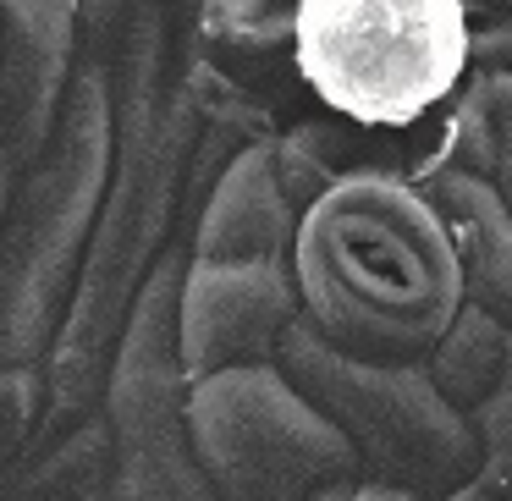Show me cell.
<instances>
[{
	"mask_svg": "<svg viewBox=\"0 0 512 501\" xmlns=\"http://www.w3.org/2000/svg\"><path fill=\"white\" fill-rule=\"evenodd\" d=\"M12 149H6V127H0V232H6V215H12Z\"/></svg>",
	"mask_w": 512,
	"mask_h": 501,
	"instance_id": "obj_14",
	"label": "cell"
},
{
	"mask_svg": "<svg viewBox=\"0 0 512 501\" xmlns=\"http://www.w3.org/2000/svg\"><path fill=\"white\" fill-rule=\"evenodd\" d=\"M468 419H474V435H479V468L446 501H512V353H507L496 391Z\"/></svg>",
	"mask_w": 512,
	"mask_h": 501,
	"instance_id": "obj_12",
	"label": "cell"
},
{
	"mask_svg": "<svg viewBox=\"0 0 512 501\" xmlns=\"http://www.w3.org/2000/svg\"><path fill=\"white\" fill-rule=\"evenodd\" d=\"M358 501H364V496H358Z\"/></svg>",
	"mask_w": 512,
	"mask_h": 501,
	"instance_id": "obj_16",
	"label": "cell"
},
{
	"mask_svg": "<svg viewBox=\"0 0 512 501\" xmlns=\"http://www.w3.org/2000/svg\"><path fill=\"white\" fill-rule=\"evenodd\" d=\"M507 353H512L507 325L490 320L485 309H474V303H463L457 320L441 331V342L419 358V369L435 380V391H441L457 413H474L479 402L496 391L501 369H507Z\"/></svg>",
	"mask_w": 512,
	"mask_h": 501,
	"instance_id": "obj_11",
	"label": "cell"
},
{
	"mask_svg": "<svg viewBox=\"0 0 512 501\" xmlns=\"http://www.w3.org/2000/svg\"><path fill=\"white\" fill-rule=\"evenodd\" d=\"M276 369L353 446L364 501H446L474 479V419L457 413L419 364L342 353L309 320H298L281 336Z\"/></svg>",
	"mask_w": 512,
	"mask_h": 501,
	"instance_id": "obj_3",
	"label": "cell"
},
{
	"mask_svg": "<svg viewBox=\"0 0 512 501\" xmlns=\"http://www.w3.org/2000/svg\"><path fill=\"white\" fill-rule=\"evenodd\" d=\"M303 320L292 265L254 259H188L177 292V353L182 375L210 380L221 369L276 364L281 336Z\"/></svg>",
	"mask_w": 512,
	"mask_h": 501,
	"instance_id": "obj_6",
	"label": "cell"
},
{
	"mask_svg": "<svg viewBox=\"0 0 512 501\" xmlns=\"http://www.w3.org/2000/svg\"><path fill=\"white\" fill-rule=\"evenodd\" d=\"M188 435L221 501H358L364 468L331 419L276 364L188 386Z\"/></svg>",
	"mask_w": 512,
	"mask_h": 501,
	"instance_id": "obj_4",
	"label": "cell"
},
{
	"mask_svg": "<svg viewBox=\"0 0 512 501\" xmlns=\"http://www.w3.org/2000/svg\"><path fill=\"white\" fill-rule=\"evenodd\" d=\"M292 281L325 342L380 364H419L463 309L452 237L402 177H353L303 204Z\"/></svg>",
	"mask_w": 512,
	"mask_h": 501,
	"instance_id": "obj_1",
	"label": "cell"
},
{
	"mask_svg": "<svg viewBox=\"0 0 512 501\" xmlns=\"http://www.w3.org/2000/svg\"><path fill=\"white\" fill-rule=\"evenodd\" d=\"M413 188L430 199V210L441 215L446 237H452L463 303L485 309L490 320H501L512 331V215H507V204L490 193V182H479L474 171H457V166H435Z\"/></svg>",
	"mask_w": 512,
	"mask_h": 501,
	"instance_id": "obj_9",
	"label": "cell"
},
{
	"mask_svg": "<svg viewBox=\"0 0 512 501\" xmlns=\"http://www.w3.org/2000/svg\"><path fill=\"white\" fill-rule=\"evenodd\" d=\"M446 166L490 182L512 215V72L474 67L446 105Z\"/></svg>",
	"mask_w": 512,
	"mask_h": 501,
	"instance_id": "obj_10",
	"label": "cell"
},
{
	"mask_svg": "<svg viewBox=\"0 0 512 501\" xmlns=\"http://www.w3.org/2000/svg\"><path fill=\"white\" fill-rule=\"evenodd\" d=\"M485 12H501V23H512V0H479Z\"/></svg>",
	"mask_w": 512,
	"mask_h": 501,
	"instance_id": "obj_15",
	"label": "cell"
},
{
	"mask_svg": "<svg viewBox=\"0 0 512 501\" xmlns=\"http://www.w3.org/2000/svg\"><path fill=\"white\" fill-rule=\"evenodd\" d=\"M287 34L325 116L375 133L424 127L474 72L468 0H292Z\"/></svg>",
	"mask_w": 512,
	"mask_h": 501,
	"instance_id": "obj_2",
	"label": "cell"
},
{
	"mask_svg": "<svg viewBox=\"0 0 512 501\" xmlns=\"http://www.w3.org/2000/svg\"><path fill=\"white\" fill-rule=\"evenodd\" d=\"M408 133H375V127L342 122V116L303 122L276 144L281 188L292 193V204H298V215H303V204H314L325 188L353 182V177L424 182L435 166H446V111H441V122H435V133L424 138V144H408Z\"/></svg>",
	"mask_w": 512,
	"mask_h": 501,
	"instance_id": "obj_8",
	"label": "cell"
},
{
	"mask_svg": "<svg viewBox=\"0 0 512 501\" xmlns=\"http://www.w3.org/2000/svg\"><path fill=\"white\" fill-rule=\"evenodd\" d=\"M72 0H0V127L12 171L45 144L50 111L67 83Z\"/></svg>",
	"mask_w": 512,
	"mask_h": 501,
	"instance_id": "obj_7",
	"label": "cell"
},
{
	"mask_svg": "<svg viewBox=\"0 0 512 501\" xmlns=\"http://www.w3.org/2000/svg\"><path fill=\"white\" fill-rule=\"evenodd\" d=\"M188 259H160L111 375V501H221L188 435L177 292Z\"/></svg>",
	"mask_w": 512,
	"mask_h": 501,
	"instance_id": "obj_5",
	"label": "cell"
},
{
	"mask_svg": "<svg viewBox=\"0 0 512 501\" xmlns=\"http://www.w3.org/2000/svg\"><path fill=\"white\" fill-rule=\"evenodd\" d=\"M474 67H490V72H512V23H490V28H474Z\"/></svg>",
	"mask_w": 512,
	"mask_h": 501,
	"instance_id": "obj_13",
	"label": "cell"
}]
</instances>
